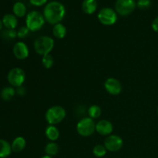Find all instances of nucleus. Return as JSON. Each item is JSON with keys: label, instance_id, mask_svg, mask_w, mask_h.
<instances>
[{"label": "nucleus", "instance_id": "6e6552de", "mask_svg": "<svg viewBox=\"0 0 158 158\" xmlns=\"http://www.w3.org/2000/svg\"><path fill=\"white\" fill-rule=\"evenodd\" d=\"M137 7L134 0H117L115 3V11L117 14L123 16L130 15Z\"/></svg>", "mask_w": 158, "mask_h": 158}, {"label": "nucleus", "instance_id": "f8f14e48", "mask_svg": "<svg viewBox=\"0 0 158 158\" xmlns=\"http://www.w3.org/2000/svg\"><path fill=\"white\" fill-rule=\"evenodd\" d=\"M114 130L112 123L107 120H101L96 123V131L101 136H109Z\"/></svg>", "mask_w": 158, "mask_h": 158}, {"label": "nucleus", "instance_id": "4468645a", "mask_svg": "<svg viewBox=\"0 0 158 158\" xmlns=\"http://www.w3.org/2000/svg\"><path fill=\"white\" fill-rule=\"evenodd\" d=\"M82 9L83 12L88 15L94 13L97 9V0H83L82 3Z\"/></svg>", "mask_w": 158, "mask_h": 158}, {"label": "nucleus", "instance_id": "a878e982", "mask_svg": "<svg viewBox=\"0 0 158 158\" xmlns=\"http://www.w3.org/2000/svg\"><path fill=\"white\" fill-rule=\"evenodd\" d=\"M151 0H138L137 2V6L140 9L145 10L151 7Z\"/></svg>", "mask_w": 158, "mask_h": 158}, {"label": "nucleus", "instance_id": "1a4fd4ad", "mask_svg": "<svg viewBox=\"0 0 158 158\" xmlns=\"http://www.w3.org/2000/svg\"><path fill=\"white\" fill-rule=\"evenodd\" d=\"M123 145V140L118 135H109L104 140V147L108 151L117 152Z\"/></svg>", "mask_w": 158, "mask_h": 158}, {"label": "nucleus", "instance_id": "2eb2a0df", "mask_svg": "<svg viewBox=\"0 0 158 158\" xmlns=\"http://www.w3.org/2000/svg\"><path fill=\"white\" fill-rule=\"evenodd\" d=\"M26 145V141L24 137H17L12 141V150L15 153H19L23 151L25 149Z\"/></svg>", "mask_w": 158, "mask_h": 158}, {"label": "nucleus", "instance_id": "bb28decb", "mask_svg": "<svg viewBox=\"0 0 158 158\" xmlns=\"http://www.w3.org/2000/svg\"><path fill=\"white\" fill-rule=\"evenodd\" d=\"M29 29H28L26 26H22L19 29V30L17 31V37L20 39H24L29 35Z\"/></svg>", "mask_w": 158, "mask_h": 158}, {"label": "nucleus", "instance_id": "423d86ee", "mask_svg": "<svg viewBox=\"0 0 158 158\" xmlns=\"http://www.w3.org/2000/svg\"><path fill=\"white\" fill-rule=\"evenodd\" d=\"M7 80L9 84L13 87H19L20 86H23L26 80L25 71L21 68H12L8 73Z\"/></svg>", "mask_w": 158, "mask_h": 158}, {"label": "nucleus", "instance_id": "7ed1b4c3", "mask_svg": "<svg viewBox=\"0 0 158 158\" xmlns=\"http://www.w3.org/2000/svg\"><path fill=\"white\" fill-rule=\"evenodd\" d=\"M66 115V110L61 106H53L46 110L45 118L49 125H56L61 123Z\"/></svg>", "mask_w": 158, "mask_h": 158}, {"label": "nucleus", "instance_id": "4be33fe9", "mask_svg": "<svg viewBox=\"0 0 158 158\" xmlns=\"http://www.w3.org/2000/svg\"><path fill=\"white\" fill-rule=\"evenodd\" d=\"M102 114V110L97 105H92L88 109V115L90 118L97 119L100 117Z\"/></svg>", "mask_w": 158, "mask_h": 158}, {"label": "nucleus", "instance_id": "6ab92c4d", "mask_svg": "<svg viewBox=\"0 0 158 158\" xmlns=\"http://www.w3.org/2000/svg\"><path fill=\"white\" fill-rule=\"evenodd\" d=\"M12 11H13L14 15L19 18L25 16L26 13V7L24 3L21 2H17L13 5L12 7Z\"/></svg>", "mask_w": 158, "mask_h": 158}, {"label": "nucleus", "instance_id": "39448f33", "mask_svg": "<svg viewBox=\"0 0 158 158\" xmlns=\"http://www.w3.org/2000/svg\"><path fill=\"white\" fill-rule=\"evenodd\" d=\"M77 131L80 136L87 137L96 131V123L94 119L89 117H83L77 124Z\"/></svg>", "mask_w": 158, "mask_h": 158}, {"label": "nucleus", "instance_id": "f3484780", "mask_svg": "<svg viewBox=\"0 0 158 158\" xmlns=\"http://www.w3.org/2000/svg\"><path fill=\"white\" fill-rule=\"evenodd\" d=\"M12 146L6 140L0 139V158H6L12 153Z\"/></svg>", "mask_w": 158, "mask_h": 158}, {"label": "nucleus", "instance_id": "0eeeda50", "mask_svg": "<svg viewBox=\"0 0 158 158\" xmlns=\"http://www.w3.org/2000/svg\"><path fill=\"white\" fill-rule=\"evenodd\" d=\"M97 17L100 23L104 26H112L117 21V12L109 7H105L100 9Z\"/></svg>", "mask_w": 158, "mask_h": 158}, {"label": "nucleus", "instance_id": "9d476101", "mask_svg": "<svg viewBox=\"0 0 158 158\" xmlns=\"http://www.w3.org/2000/svg\"><path fill=\"white\" fill-rule=\"evenodd\" d=\"M104 88L108 94L111 95H118L122 91V85L116 78H108L104 83Z\"/></svg>", "mask_w": 158, "mask_h": 158}, {"label": "nucleus", "instance_id": "dca6fc26", "mask_svg": "<svg viewBox=\"0 0 158 158\" xmlns=\"http://www.w3.org/2000/svg\"><path fill=\"white\" fill-rule=\"evenodd\" d=\"M46 137L51 141H56L60 137V131L55 125H49L46 127L45 131Z\"/></svg>", "mask_w": 158, "mask_h": 158}, {"label": "nucleus", "instance_id": "9b49d317", "mask_svg": "<svg viewBox=\"0 0 158 158\" xmlns=\"http://www.w3.org/2000/svg\"><path fill=\"white\" fill-rule=\"evenodd\" d=\"M12 52H13L15 58L19 60H23L27 58L29 53V48L23 42H18L15 43L12 49Z\"/></svg>", "mask_w": 158, "mask_h": 158}, {"label": "nucleus", "instance_id": "412c9836", "mask_svg": "<svg viewBox=\"0 0 158 158\" xmlns=\"http://www.w3.org/2000/svg\"><path fill=\"white\" fill-rule=\"evenodd\" d=\"M59 151H60V148L59 145L55 142H49L45 147V153L46 155H49L52 157L58 154Z\"/></svg>", "mask_w": 158, "mask_h": 158}, {"label": "nucleus", "instance_id": "2f4dec72", "mask_svg": "<svg viewBox=\"0 0 158 158\" xmlns=\"http://www.w3.org/2000/svg\"><path fill=\"white\" fill-rule=\"evenodd\" d=\"M41 158H52V157H51V156H49V155H45V156H43V157H42Z\"/></svg>", "mask_w": 158, "mask_h": 158}, {"label": "nucleus", "instance_id": "393cba45", "mask_svg": "<svg viewBox=\"0 0 158 158\" xmlns=\"http://www.w3.org/2000/svg\"><path fill=\"white\" fill-rule=\"evenodd\" d=\"M107 150L104 147V145L97 144L93 149V154L97 157H103L106 155Z\"/></svg>", "mask_w": 158, "mask_h": 158}, {"label": "nucleus", "instance_id": "cd10ccee", "mask_svg": "<svg viewBox=\"0 0 158 158\" xmlns=\"http://www.w3.org/2000/svg\"><path fill=\"white\" fill-rule=\"evenodd\" d=\"M48 0H29V2L35 6H42L47 2Z\"/></svg>", "mask_w": 158, "mask_h": 158}, {"label": "nucleus", "instance_id": "473e14b6", "mask_svg": "<svg viewBox=\"0 0 158 158\" xmlns=\"http://www.w3.org/2000/svg\"><path fill=\"white\" fill-rule=\"evenodd\" d=\"M157 115H158V107H157Z\"/></svg>", "mask_w": 158, "mask_h": 158}, {"label": "nucleus", "instance_id": "b1692460", "mask_svg": "<svg viewBox=\"0 0 158 158\" xmlns=\"http://www.w3.org/2000/svg\"><path fill=\"white\" fill-rule=\"evenodd\" d=\"M54 63H55V60H54L53 56L50 54H47L46 56H43L42 58V64L44 66L46 69H50L53 66Z\"/></svg>", "mask_w": 158, "mask_h": 158}, {"label": "nucleus", "instance_id": "20e7f679", "mask_svg": "<svg viewBox=\"0 0 158 158\" xmlns=\"http://www.w3.org/2000/svg\"><path fill=\"white\" fill-rule=\"evenodd\" d=\"M45 22L46 20L43 15L38 11H32L26 15V27L32 32H35L41 29L44 26Z\"/></svg>", "mask_w": 158, "mask_h": 158}, {"label": "nucleus", "instance_id": "aec40b11", "mask_svg": "<svg viewBox=\"0 0 158 158\" xmlns=\"http://www.w3.org/2000/svg\"><path fill=\"white\" fill-rule=\"evenodd\" d=\"M15 89H14L13 86H6V87L3 88L1 91L2 99L5 101H9V100H12L13 97L15 94Z\"/></svg>", "mask_w": 158, "mask_h": 158}, {"label": "nucleus", "instance_id": "ddd939ff", "mask_svg": "<svg viewBox=\"0 0 158 158\" xmlns=\"http://www.w3.org/2000/svg\"><path fill=\"white\" fill-rule=\"evenodd\" d=\"M3 26L9 29H15L18 25L16 16L12 14H6L2 18Z\"/></svg>", "mask_w": 158, "mask_h": 158}, {"label": "nucleus", "instance_id": "f257e3e1", "mask_svg": "<svg viewBox=\"0 0 158 158\" xmlns=\"http://www.w3.org/2000/svg\"><path fill=\"white\" fill-rule=\"evenodd\" d=\"M66 14V9L61 2L52 1L46 4L43 10L45 20L51 25L60 23L63 19Z\"/></svg>", "mask_w": 158, "mask_h": 158}, {"label": "nucleus", "instance_id": "7c9ffc66", "mask_svg": "<svg viewBox=\"0 0 158 158\" xmlns=\"http://www.w3.org/2000/svg\"><path fill=\"white\" fill-rule=\"evenodd\" d=\"M3 23H2V20L0 19V32H1L2 30V27H3Z\"/></svg>", "mask_w": 158, "mask_h": 158}, {"label": "nucleus", "instance_id": "c756f323", "mask_svg": "<svg viewBox=\"0 0 158 158\" xmlns=\"http://www.w3.org/2000/svg\"><path fill=\"white\" fill-rule=\"evenodd\" d=\"M151 26H152V29L154 32H158V16L156 17V18L154 19V21H153V23H152V25H151Z\"/></svg>", "mask_w": 158, "mask_h": 158}, {"label": "nucleus", "instance_id": "5701e85b", "mask_svg": "<svg viewBox=\"0 0 158 158\" xmlns=\"http://www.w3.org/2000/svg\"><path fill=\"white\" fill-rule=\"evenodd\" d=\"M0 36L6 40H12L17 37V32L15 29H6L2 31Z\"/></svg>", "mask_w": 158, "mask_h": 158}, {"label": "nucleus", "instance_id": "c85d7f7f", "mask_svg": "<svg viewBox=\"0 0 158 158\" xmlns=\"http://www.w3.org/2000/svg\"><path fill=\"white\" fill-rule=\"evenodd\" d=\"M15 92L19 96H24L26 93V89L24 86H20L19 87H16V89H15Z\"/></svg>", "mask_w": 158, "mask_h": 158}, {"label": "nucleus", "instance_id": "a211bd4d", "mask_svg": "<svg viewBox=\"0 0 158 158\" xmlns=\"http://www.w3.org/2000/svg\"><path fill=\"white\" fill-rule=\"evenodd\" d=\"M66 33H67V30L64 25L62 23H57V24L54 25L53 28H52V34L57 39H63L66 36Z\"/></svg>", "mask_w": 158, "mask_h": 158}, {"label": "nucleus", "instance_id": "f03ea898", "mask_svg": "<svg viewBox=\"0 0 158 158\" xmlns=\"http://www.w3.org/2000/svg\"><path fill=\"white\" fill-rule=\"evenodd\" d=\"M33 47L39 55L46 56L49 54L54 47V40L48 35H42L34 41Z\"/></svg>", "mask_w": 158, "mask_h": 158}]
</instances>
